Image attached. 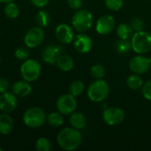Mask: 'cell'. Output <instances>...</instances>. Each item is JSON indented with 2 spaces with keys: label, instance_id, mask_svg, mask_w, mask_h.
I'll list each match as a JSON object with an SVG mask.
<instances>
[{
  "label": "cell",
  "instance_id": "cell-32",
  "mask_svg": "<svg viewBox=\"0 0 151 151\" xmlns=\"http://www.w3.org/2000/svg\"><path fill=\"white\" fill-rule=\"evenodd\" d=\"M142 92L143 96L147 100L151 101V80L150 81H146L142 85Z\"/></svg>",
  "mask_w": 151,
  "mask_h": 151
},
{
  "label": "cell",
  "instance_id": "cell-4",
  "mask_svg": "<svg viewBox=\"0 0 151 151\" xmlns=\"http://www.w3.org/2000/svg\"><path fill=\"white\" fill-rule=\"evenodd\" d=\"M46 119L47 116L44 111L38 107L29 108L23 114V122L30 128L41 127L45 123Z\"/></svg>",
  "mask_w": 151,
  "mask_h": 151
},
{
  "label": "cell",
  "instance_id": "cell-15",
  "mask_svg": "<svg viewBox=\"0 0 151 151\" xmlns=\"http://www.w3.org/2000/svg\"><path fill=\"white\" fill-rule=\"evenodd\" d=\"M73 46L79 53L86 54L91 50L93 42L88 35L81 33L73 39Z\"/></svg>",
  "mask_w": 151,
  "mask_h": 151
},
{
  "label": "cell",
  "instance_id": "cell-9",
  "mask_svg": "<svg viewBox=\"0 0 151 151\" xmlns=\"http://www.w3.org/2000/svg\"><path fill=\"white\" fill-rule=\"evenodd\" d=\"M103 119L109 126L119 125L125 119V112L118 107L106 108L103 112Z\"/></svg>",
  "mask_w": 151,
  "mask_h": 151
},
{
  "label": "cell",
  "instance_id": "cell-38",
  "mask_svg": "<svg viewBox=\"0 0 151 151\" xmlns=\"http://www.w3.org/2000/svg\"><path fill=\"white\" fill-rule=\"evenodd\" d=\"M0 64H1V57H0Z\"/></svg>",
  "mask_w": 151,
  "mask_h": 151
},
{
  "label": "cell",
  "instance_id": "cell-35",
  "mask_svg": "<svg viewBox=\"0 0 151 151\" xmlns=\"http://www.w3.org/2000/svg\"><path fill=\"white\" fill-rule=\"evenodd\" d=\"M50 0H30V2L36 7L39 8H42L44 6H46L49 4Z\"/></svg>",
  "mask_w": 151,
  "mask_h": 151
},
{
  "label": "cell",
  "instance_id": "cell-1",
  "mask_svg": "<svg viewBox=\"0 0 151 151\" xmlns=\"http://www.w3.org/2000/svg\"><path fill=\"white\" fill-rule=\"evenodd\" d=\"M57 141L61 149L66 151H72L81 146L82 136L78 129L65 127L58 133Z\"/></svg>",
  "mask_w": 151,
  "mask_h": 151
},
{
  "label": "cell",
  "instance_id": "cell-21",
  "mask_svg": "<svg viewBox=\"0 0 151 151\" xmlns=\"http://www.w3.org/2000/svg\"><path fill=\"white\" fill-rule=\"evenodd\" d=\"M127 84L130 89L137 90L139 88H142L143 85V81H142V78L139 74L134 73V74H131L130 76H128L127 80Z\"/></svg>",
  "mask_w": 151,
  "mask_h": 151
},
{
  "label": "cell",
  "instance_id": "cell-16",
  "mask_svg": "<svg viewBox=\"0 0 151 151\" xmlns=\"http://www.w3.org/2000/svg\"><path fill=\"white\" fill-rule=\"evenodd\" d=\"M12 91L17 96L26 97L29 96L32 92V87L30 82L27 81H18L14 82L12 86Z\"/></svg>",
  "mask_w": 151,
  "mask_h": 151
},
{
  "label": "cell",
  "instance_id": "cell-26",
  "mask_svg": "<svg viewBox=\"0 0 151 151\" xmlns=\"http://www.w3.org/2000/svg\"><path fill=\"white\" fill-rule=\"evenodd\" d=\"M84 88H85V86L83 82H81V81H74L71 83L69 87V91H70V94H72L73 96H79L80 95L82 94V92L84 91Z\"/></svg>",
  "mask_w": 151,
  "mask_h": 151
},
{
  "label": "cell",
  "instance_id": "cell-34",
  "mask_svg": "<svg viewBox=\"0 0 151 151\" xmlns=\"http://www.w3.org/2000/svg\"><path fill=\"white\" fill-rule=\"evenodd\" d=\"M68 5L73 10H79L82 6V0H67Z\"/></svg>",
  "mask_w": 151,
  "mask_h": 151
},
{
  "label": "cell",
  "instance_id": "cell-17",
  "mask_svg": "<svg viewBox=\"0 0 151 151\" xmlns=\"http://www.w3.org/2000/svg\"><path fill=\"white\" fill-rule=\"evenodd\" d=\"M14 127L13 119L8 113H2L0 114V134L6 135L9 134Z\"/></svg>",
  "mask_w": 151,
  "mask_h": 151
},
{
  "label": "cell",
  "instance_id": "cell-14",
  "mask_svg": "<svg viewBox=\"0 0 151 151\" xmlns=\"http://www.w3.org/2000/svg\"><path fill=\"white\" fill-rule=\"evenodd\" d=\"M55 35L59 42L62 44H69L74 39V33L73 28L67 24H60L56 27Z\"/></svg>",
  "mask_w": 151,
  "mask_h": 151
},
{
  "label": "cell",
  "instance_id": "cell-28",
  "mask_svg": "<svg viewBox=\"0 0 151 151\" xmlns=\"http://www.w3.org/2000/svg\"><path fill=\"white\" fill-rule=\"evenodd\" d=\"M90 73L96 79H103L105 76V69L102 65H94L90 69Z\"/></svg>",
  "mask_w": 151,
  "mask_h": 151
},
{
  "label": "cell",
  "instance_id": "cell-8",
  "mask_svg": "<svg viewBox=\"0 0 151 151\" xmlns=\"http://www.w3.org/2000/svg\"><path fill=\"white\" fill-rule=\"evenodd\" d=\"M44 39V32L41 27H35L30 28L25 37H24V43L27 48H36L42 44Z\"/></svg>",
  "mask_w": 151,
  "mask_h": 151
},
{
  "label": "cell",
  "instance_id": "cell-22",
  "mask_svg": "<svg viewBox=\"0 0 151 151\" xmlns=\"http://www.w3.org/2000/svg\"><path fill=\"white\" fill-rule=\"evenodd\" d=\"M19 8L18 6V4H16L15 3L10 2L7 3L5 7H4V14L7 18L9 19H17L19 15Z\"/></svg>",
  "mask_w": 151,
  "mask_h": 151
},
{
  "label": "cell",
  "instance_id": "cell-36",
  "mask_svg": "<svg viewBox=\"0 0 151 151\" xmlns=\"http://www.w3.org/2000/svg\"><path fill=\"white\" fill-rule=\"evenodd\" d=\"M13 0H0V3H3V4H7V3H10V2H12Z\"/></svg>",
  "mask_w": 151,
  "mask_h": 151
},
{
  "label": "cell",
  "instance_id": "cell-19",
  "mask_svg": "<svg viewBox=\"0 0 151 151\" xmlns=\"http://www.w3.org/2000/svg\"><path fill=\"white\" fill-rule=\"evenodd\" d=\"M69 121H70L72 127L78 129V130L84 128L87 124L86 117L81 112H73L70 116Z\"/></svg>",
  "mask_w": 151,
  "mask_h": 151
},
{
  "label": "cell",
  "instance_id": "cell-6",
  "mask_svg": "<svg viewBox=\"0 0 151 151\" xmlns=\"http://www.w3.org/2000/svg\"><path fill=\"white\" fill-rule=\"evenodd\" d=\"M20 73L23 80L33 82L41 74V65L35 59H26L20 67Z\"/></svg>",
  "mask_w": 151,
  "mask_h": 151
},
{
  "label": "cell",
  "instance_id": "cell-13",
  "mask_svg": "<svg viewBox=\"0 0 151 151\" xmlns=\"http://www.w3.org/2000/svg\"><path fill=\"white\" fill-rule=\"evenodd\" d=\"M116 21L111 15H104L100 17L96 25V29L100 35H108L115 28Z\"/></svg>",
  "mask_w": 151,
  "mask_h": 151
},
{
  "label": "cell",
  "instance_id": "cell-5",
  "mask_svg": "<svg viewBox=\"0 0 151 151\" xmlns=\"http://www.w3.org/2000/svg\"><path fill=\"white\" fill-rule=\"evenodd\" d=\"M131 46L137 54L147 53L151 50V34L146 31L135 32L131 39Z\"/></svg>",
  "mask_w": 151,
  "mask_h": 151
},
{
  "label": "cell",
  "instance_id": "cell-25",
  "mask_svg": "<svg viewBox=\"0 0 151 151\" xmlns=\"http://www.w3.org/2000/svg\"><path fill=\"white\" fill-rule=\"evenodd\" d=\"M131 42L128 40L119 39L115 43V49L119 54H127L131 50Z\"/></svg>",
  "mask_w": 151,
  "mask_h": 151
},
{
  "label": "cell",
  "instance_id": "cell-10",
  "mask_svg": "<svg viewBox=\"0 0 151 151\" xmlns=\"http://www.w3.org/2000/svg\"><path fill=\"white\" fill-rule=\"evenodd\" d=\"M151 59L144 56L138 55L134 57L129 62V68L134 73L143 74L150 68Z\"/></svg>",
  "mask_w": 151,
  "mask_h": 151
},
{
  "label": "cell",
  "instance_id": "cell-18",
  "mask_svg": "<svg viewBox=\"0 0 151 151\" xmlns=\"http://www.w3.org/2000/svg\"><path fill=\"white\" fill-rule=\"evenodd\" d=\"M56 65L57 66L64 71V72H68V71H71L73 66H74V61L72 57H70L69 55H66V54H62L57 60L56 62Z\"/></svg>",
  "mask_w": 151,
  "mask_h": 151
},
{
  "label": "cell",
  "instance_id": "cell-31",
  "mask_svg": "<svg viewBox=\"0 0 151 151\" xmlns=\"http://www.w3.org/2000/svg\"><path fill=\"white\" fill-rule=\"evenodd\" d=\"M14 55H15V58L17 59H19V60H24L25 61L29 57V50H28L27 47L21 46V47H19L15 50Z\"/></svg>",
  "mask_w": 151,
  "mask_h": 151
},
{
  "label": "cell",
  "instance_id": "cell-33",
  "mask_svg": "<svg viewBox=\"0 0 151 151\" xmlns=\"http://www.w3.org/2000/svg\"><path fill=\"white\" fill-rule=\"evenodd\" d=\"M10 88V83L8 80L4 78H0V93H4L7 92Z\"/></svg>",
  "mask_w": 151,
  "mask_h": 151
},
{
  "label": "cell",
  "instance_id": "cell-29",
  "mask_svg": "<svg viewBox=\"0 0 151 151\" xmlns=\"http://www.w3.org/2000/svg\"><path fill=\"white\" fill-rule=\"evenodd\" d=\"M130 25H131L133 30L135 31V32L143 31L144 28H145V23H144V21L142 19L138 18V17L133 18L132 20H131V24Z\"/></svg>",
  "mask_w": 151,
  "mask_h": 151
},
{
  "label": "cell",
  "instance_id": "cell-12",
  "mask_svg": "<svg viewBox=\"0 0 151 151\" xmlns=\"http://www.w3.org/2000/svg\"><path fill=\"white\" fill-rule=\"evenodd\" d=\"M18 105L17 96L11 92H4L0 95V111L5 113L13 111Z\"/></svg>",
  "mask_w": 151,
  "mask_h": 151
},
{
  "label": "cell",
  "instance_id": "cell-27",
  "mask_svg": "<svg viewBox=\"0 0 151 151\" xmlns=\"http://www.w3.org/2000/svg\"><path fill=\"white\" fill-rule=\"evenodd\" d=\"M51 149L50 142L45 138L41 137L35 142V150L37 151H50Z\"/></svg>",
  "mask_w": 151,
  "mask_h": 151
},
{
  "label": "cell",
  "instance_id": "cell-7",
  "mask_svg": "<svg viewBox=\"0 0 151 151\" xmlns=\"http://www.w3.org/2000/svg\"><path fill=\"white\" fill-rule=\"evenodd\" d=\"M56 106L61 114L71 115L73 112H74L77 107L75 96H73L72 94H64L58 97Z\"/></svg>",
  "mask_w": 151,
  "mask_h": 151
},
{
  "label": "cell",
  "instance_id": "cell-20",
  "mask_svg": "<svg viewBox=\"0 0 151 151\" xmlns=\"http://www.w3.org/2000/svg\"><path fill=\"white\" fill-rule=\"evenodd\" d=\"M134 30L130 24L128 23H120L117 27V35L119 39L128 40L132 38Z\"/></svg>",
  "mask_w": 151,
  "mask_h": 151
},
{
  "label": "cell",
  "instance_id": "cell-11",
  "mask_svg": "<svg viewBox=\"0 0 151 151\" xmlns=\"http://www.w3.org/2000/svg\"><path fill=\"white\" fill-rule=\"evenodd\" d=\"M64 48L60 45L56 44H50L46 46L42 52V60L48 64H56L58 58L63 54Z\"/></svg>",
  "mask_w": 151,
  "mask_h": 151
},
{
  "label": "cell",
  "instance_id": "cell-30",
  "mask_svg": "<svg viewBox=\"0 0 151 151\" xmlns=\"http://www.w3.org/2000/svg\"><path fill=\"white\" fill-rule=\"evenodd\" d=\"M106 7L111 10L117 12L123 6V0H104Z\"/></svg>",
  "mask_w": 151,
  "mask_h": 151
},
{
  "label": "cell",
  "instance_id": "cell-3",
  "mask_svg": "<svg viewBox=\"0 0 151 151\" xmlns=\"http://www.w3.org/2000/svg\"><path fill=\"white\" fill-rule=\"evenodd\" d=\"M72 25L73 28L80 33L88 31L93 25L92 13L85 9L77 10L72 18Z\"/></svg>",
  "mask_w": 151,
  "mask_h": 151
},
{
  "label": "cell",
  "instance_id": "cell-2",
  "mask_svg": "<svg viewBox=\"0 0 151 151\" xmlns=\"http://www.w3.org/2000/svg\"><path fill=\"white\" fill-rule=\"evenodd\" d=\"M110 93V88L108 83L102 79H96V81H93L88 89V98L96 103L103 102L105 100Z\"/></svg>",
  "mask_w": 151,
  "mask_h": 151
},
{
  "label": "cell",
  "instance_id": "cell-37",
  "mask_svg": "<svg viewBox=\"0 0 151 151\" xmlns=\"http://www.w3.org/2000/svg\"><path fill=\"white\" fill-rule=\"evenodd\" d=\"M3 150V149H1V148H0V151H2Z\"/></svg>",
  "mask_w": 151,
  "mask_h": 151
},
{
  "label": "cell",
  "instance_id": "cell-23",
  "mask_svg": "<svg viewBox=\"0 0 151 151\" xmlns=\"http://www.w3.org/2000/svg\"><path fill=\"white\" fill-rule=\"evenodd\" d=\"M59 111L58 112H51L47 116V121L50 126L53 127H59L64 124V118Z\"/></svg>",
  "mask_w": 151,
  "mask_h": 151
},
{
  "label": "cell",
  "instance_id": "cell-24",
  "mask_svg": "<svg viewBox=\"0 0 151 151\" xmlns=\"http://www.w3.org/2000/svg\"><path fill=\"white\" fill-rule=\"evenodd\" d=\"M35 21L41 27H47L50 22V15L45 10H40L35 16Z\"/></svg>",
  "mask_w": 151,
  "mask_h": 151
}]
</instances>
